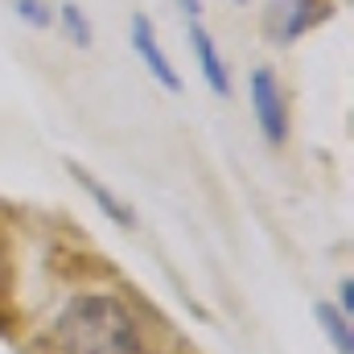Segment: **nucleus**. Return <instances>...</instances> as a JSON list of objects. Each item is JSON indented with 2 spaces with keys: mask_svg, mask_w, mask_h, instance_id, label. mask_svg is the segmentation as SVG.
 <instances>
[{
  "mask_svg": "<svg viewBox=\"0 0 354 354\" xmlns=\"http://www.w3.org/2000/svg\"><path fill=\"white\" fill-rule=\"evenodd\" d=\"M248 87H252V107H256V120H260L264 136L272 145H280L288 136V115H284V99H280V87H276V75L272 71H252Z\"/></svg>",
  "mask_w": 354,
  "mask_h": 354,
  "instance_id": "f03ea898",
  "label": "nucleus"
},
{
  "mask_svg": "<svg viewBox=\"0 0 354 354\" xmlns=\"http://www.w3.org/2000/svg\"><path fill=\"white\" fill-rule=\"evenodd\" d=\"M177 4H181V12H185L189 21H198V12H202V4H198V0H177Z\"/></svg>",
  "mask_w": 354,
  "mask_h": 354,
  "instance_id": "9b49d317",
  "label": "nucleus"
},
{
  "mask_svg": "<svg viewBox=\"0 0 354 354\" xmlns=\"http://www.w3.org/2000/svg\"><path fill=\"white\" fill-rule=\"evenodd\" d=\"M189 41H194V58H198V66H202V75H206L210 91H214V95H231L227 62H223V54H218L214 37H210V33H202L198 25H189Z\"/></svg>",
  "mask_w": 354,
  "mask_h": 354,
  "instance_id": "20e7f679",
  "label": "nucleus"
},
{
  "mask_svg": "<svg viewBox=\"0 0 354 354\" xmlns=\"http://www.w3.org/2000/svg\"><path fill=\"white\" fill-rule=\"evenodd\" d=\"M58 342L66 354H140L132 313L111 297H79L58 322Z\"/></svg>",
  "mask_w": 354,
  "mask_h": 354,
  "instance_id": "f257e3e1",
  "label": "nucleus"
},
{
  "mask_svg": "<svg viewBox=\"0 0 354 354\" xmlns=\"http://www.w3.org/2000/svg\"><path fill=\"white\" fill-rule=\"evenodd\" d=\"M12 8H17V17H21L25 25H33V29H46V25L54 21L41 0H12Z\"/></svg>",
  "mask_w": 354,
  "mask_h": 354,
  "instance_id": "1a4fd4ad",
  "label": "nucleus"
},
{
  "mask_svg": "<svg viewBox=\"0 0 354 354\" xmlns=\"http://www.w3.org/2000/svg\"><path fill=\"white\" fill-rule=\"evenodd\" d=\"M132 46H136V54H140V62L149 66V75L161 83L165 91H181V79H177V71L169 66V58H165V50H161V41H157V29H153V21L149 17H132Z\"/></svg>",
  "mask_w": 354,
  "mask_h": 354,
  "instance_id": "7ed1b4c3",
  "label": "nucleus"
},
{
  "mask_svg": "<svg viewBox=\"0 0 354 354\" xmlns=\"http://www.w3.org/2000/svg\"><path fill=\"white\" fill-rule=\"evenodd\" d=\"M71 174L79 177V185L87 189L95 202H99V210H103L107 218H115L120 227H132V214H128V206H124V202H120L115 194H107V189H103V185H99V181H95V177L87 174V169H83V165H71Z\"/></svg>",
  "mask_w": 354,
  "mask_h": 354,
  "instance_id": "39448f33",
  "label": "nucleus"
},
{
  "mask_svg": "<svg viewBox=\"0 0 354 354\" xmlns=\"http://www.w3.org/2000/svg\"><path fill=\"white\" fill-rule=\"evenodd\" d=\"M326 17V0H292V8H288V25H284V41H292V37H301L313 21H322Z\"/></svg>",
  "mask_w": 354,
  "mask_h": 354,
  "instance_id": "0eeeda50",
  "label": "nucleus"
},
{
  "mask_svg": "<svg viewBox=\"0 0 354 354\" xmlns=\"http://www.w3.org/2000/svg\"><path fill=\"white\" fill-rule=\"evenodd\" d=\"M62 25L75 37V46H91V25H87V17H83L79 4H62Z\"/></svg>",
  "mask_w": 354,
  "mask_h": 354,
  "instance_id": "6e6552de",
  "label": "nucleus"
},
{
  "mask_svg": "<svg viewBox=\"0 0 354 354\" xmlns=\"http://www.w3.org/2000/svg\"><path fill=\"white\" fill-rule=\"evenodd\" d=\"M317 322H322V330L330 334V342H334V351L338 354H354V334H351V317H342L334 305H317Z\"/></svg>",
  "mask_w": 354,
  "mask_h": 354,
  "instance_id": "423d86ee",
  "label": "nucleus"
},
{
  "mask_svg": "<svg viewBox=\"0 0 354 354\" xmlns=\"http://www.w3.org/2000/svg\"><path fill=\"white\" fill-rule=\"evenodd\" d=\"M338 297H342V317H351V313H354V284H351V280H342V284H338Z\"/></svg>",
  "mask_w": 354,
  "mask_h": 354,
  "instance_id": "9d476101",
  "label": "nucleus"
},
{
  "mask_svg": "<svg viewBox=\"0 0 354 354\" xmlns=\"http://www.w3.org/2000/svg\"><path fill=\"white\" fill-rule=\"evenodd\" d=\"M239 4H243V0H239Z\"/></svg>",
  "mask_w": 354,
  "mask_h": 354,
  "instance_id": "f8f14e48",
  "label": "nucleus"
}]
</instances>
